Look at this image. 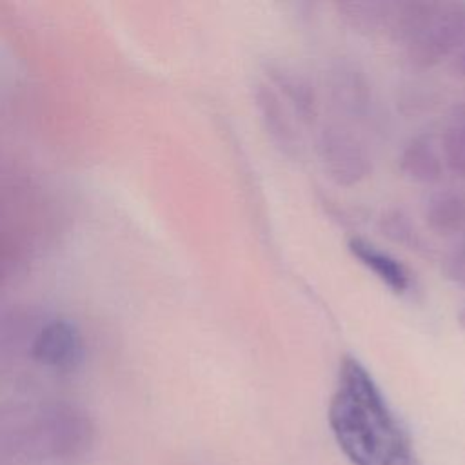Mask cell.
Here are the masks:
<instances>
[{"label":"cell","instance_id":"cell-1","mask_svg":"<svg viewBox=\"0 0 465 465\" xmlns=\"http://www.w3.org/2000/svg\"><path fill=\"white\" fill-rule=\"evenodd\" d=\"M329 423L352 465H420L409 432L369 371L352 356L340 363Z\"/></svg>","mask_w":465,"mask_h":465},{"label":"cell","instance_id":"cell-2","mask_svg":"<svg viewBox=\"0 0 465 465\" xmlns=\"http://www.w3.org/2000/svg\"><path fill=\"white\" fill-rule=\"evenodd\" d=\"M465 25V5L449 2H394L389 35L405 45L418 69H429L452 56Z\"/></svg>","mask_w":465,"mask_h":465},{"label":"cell","instance_id":"cell-3","mask_svg":"<svg viewBox=\"0 0 465 465\" xmlns=\"http://www.w3.org/2000/svg\"><path fill=\"white\" fill-rule=\"evenodd\" d=\"M314 147L322 169L340 187H354L372 173L369 149L347 122L323 124Z\"/></svg>","mask_w":465,"mask_h":465},{"label":"cell","instance_id":"cell-4","mask_svg":"<svg viewBox=\"0 0 465 465\" xmlns=\"http://www.w3.org/2000/svg\"><path fill=\"white\" fill-rule=\"evenodd\" d=\"M325 91L331 107L345 120L360 122L367 118L372 105V87L358 64L351 60L332 64L325 73Z\"/></svg>","mask_w":465,"mask_h":465},{"label":"cell","instance_id":"cell-5","mask_svg":"<svg viewBox=\"0 0 465 465\" xmlns=\"http://www.w3.org/2000/svg\"><path fill=\"white\" fill-rule=\"evenodd\" d=\"M252 102L258 120L271 143L287 158L302 153V138L294 125L291 109L269 82H258L252 89Z\"/></svg>","mask_w":465,"mask_h":465},{"label":"cell","instance_id":"cell-6","mask_svg":"<svg viewBox=\"0 0 465 465\" xmlns=\"http://www.w3.org/2000/svg\"><path fill=\"white\" fill-rule=\"evenodd\" d=\"M269 84L283 98L292 116L300 122L311 125L318 118V93L312 82L298 69L287 64H269L267 65Z\"/></svg>","mask_w":465,"mask_h":465},{"label":"cell","instance_id":"cell-7","mask_svg":"<svg viewBox=\"0 0 465 465\" xmlns=\"http://www.w3.org/2000/svg\"><path fill=\"white\" fill-rule=\"evenodd\" d=\"M398 167L401 174L416 183L430 185L443 176V158L440 143L430 134L412 136L398 154Z\"/></svg>","mask_w":465,"mask_h":465},{"label":"cell","instance_id":"cell-8","mask_svg":"<svg viewBox=\"0 0 465 465\" xmlns=\"http://www.w3.org/2000/svg\"><path fill=\"white\" fill-rule=\"evenodd\" d=\"M347 247L349 252L394 294H405L411 289V271L391 252L369 243L363 238H351Z\"/></svg>","mask_w":465,"mask_h":465},{"label":"cell","instance_id":"cell-9","mask_svg":"<svg viewBox=\"0 0 465 465\" xmlns=\"http://www.w3.org/2000/svg\"><path fill=\"white\" fill-rule=\"evenodd\" d=\"M427 227L443 238L454 236L465 229V194L456 189L432 193L423 207Z\"/></svg>","mask_w":465,"mask_h":465},{"label":"cell","instance_id":"cell-10","mask_svg":"<svg viewBox=\"0 0 465 465\" xmlns=\"http://www.w3.org/2000/svg\"><path fill=\"white\" fill-rule=\"evenodd\" d=\"M334 11L338 18L352 31L365 36H376L389 31L392 2H376V0L336 2Z\"/></svg>","mask_w":465,"mask_h":465},{"label":"cell","instance_id":"cell-11","mask_svg":"<svg viewBox=\"0 0 465 465\" xmlns=\"http://www.w3.org/2000/svg\"><path fill=\"white\" fill-rule=\"evenodd\" d=\"M443 167L460 180H465V104L456 105L440 136Z\"/></svg>","mask_w":465,"mask_h":465},{"label":"cell","instance_id":"cell-12","mask_svg":"<svg viewBox=\"0 0 465 465\" xmlns=\"http://www.w3.org/2000/svg\"><path fill=\"white\" fill-rule=\"evenodd\" d=\"M36 354L42 361L49 365H71L78 358V340L67 325L54 323L42 331L36 341Z\"/></svg>","mask_w":465,"mask_h":465},{"label":"cell","instance_id":"cell-13","mask_svg":"<svg viewBox=\"0 0 465 465\" xmlns=\"http://www.w3.org/2000/svg\"><path fill=\"white\" fill-rule=\"evenodd\" d=\"M378 227L381 231L383 236H387L389 240L412 247L418 242V234L416 229L412 225V222L409 220V216L400 211V209H389L380 216Z\"/></svg>","mask_w":465,"mask_h":465},{"label":"cell","instance_id":"cell-14","mask_svg":"<svg viewBox=\"0 0 465 465\" xmlns=\"http://www.w3.org/2000/svg\"><path fill=\"white\" fill-rule=\"evenodd\" d=\"M449 274L450 278L461 285L465 289V242L461 243V247L452 254L450 262H449Z\"/></svg>","mask_w":465,"mask_h":465},{"label":"cell","instance_id":"cell-15","mask_svg":"<svg viewBox=\"0 0 465 465\" xmlns=\"http://www.w3.org/2000/svg\"><path fill=\"white\" fill-rule=\"evenodd\" d=\"M452 67L454 71L465 78V25H463V33H461V38L452 53Z\"/></svg>","mask_w":465,"mask_h":465},{"label":"cell","instance_id":"cell-16","mask_svg":"<svg viewBox=\"0 0 465 465\" xmlns=\"http://www.w3.org/2000/svg\"><path fill=\"white\" fill-rule=\"evenodd\" d=\"M458 323L461 325V329L465 331V305L458 311Z\"/></svg>","mask_w":465,"mask_h":465}]
</instances>
